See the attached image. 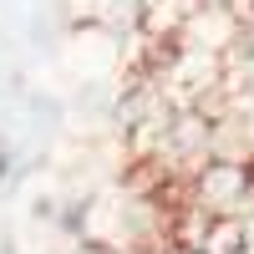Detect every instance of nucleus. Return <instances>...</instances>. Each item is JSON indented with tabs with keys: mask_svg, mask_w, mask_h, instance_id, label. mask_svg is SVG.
I'll return each mask as SVG.
<instances>
[{
	"mask_svg": "<svg viewBox=\"0 0 254 254\" xmlns=\"http://www.w3.org/2000/svg\"><path fill=\"white\" fill-rule=\"evenodd\" d=\"M87 214H92V203L81 198V193H71L66 203H61V214H56V229H61L66 239H87V234H92V229H87Z\"/></svg>",
	"mask_w": 254,
	"mask_h": 254,
	"instance_id": "f03ea898",
	"label": "nucleus"
},
{
	"mask_svg": "<svg viewBox=\"0 0 254 254\" xmlns=\"http://www.w3.org/2000/svg\"><path fill=\"white\" fill-rule=\"evenodd\" d=\"M10 173H15V147H10V142H0V188L10 183Z\"/></svg>",
	"mask_w": 254,
	"mask_h": 254,
	"instance_id": "7ed1b4c3",
	"label": "nucleus"
},
{
	"mask_svg": "<svg viewBox=\"0 0 254 254\" xmlns=\"http://www.w3.org/2000/svg\"><path fill=\"white\" fill-rule=\"evenodd\" d=\"M249 193H254L249 158H203L193 178V208H203L208 219H239Z\"/></svg>",
	"mask_w": 254,
	"mask_h": 254,
	"instance_id": "f257e3e1",
	"label": "nucleus"
},
{
	"mask_svg": "<svg viewBox=\"0 0 254 254\" xmlns=\"http://www.w3.org/2000/svg\"><path fill=\"white\" fill-rule=\"evenodd\" d=\"M249 97H254V66H249Z\"/></svg>",
	"mask_w": 254,
	"mask_h": 254,
	"instance_id": "20e7f679",
	"label": "nucleus"
}]
</instances>
